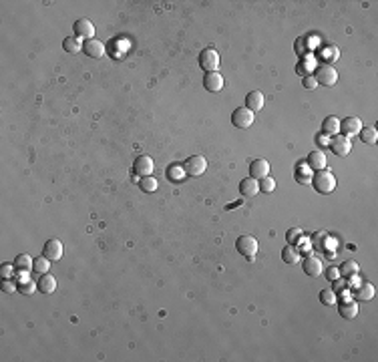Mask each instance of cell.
<instances>
[{"instance_id":"obj_30","label":"cell","mask_w":378,"mask_h":362,"mask_svg":"<svg viewBox=\"0 0 378 362\" xmlns=\"http://www.w3.org/2000/svg\"><path fill=\"white\" fill-rule=\"evenodd\" d=\"M185 177V169L181 165H169L167 167V179L169 181H183Z\"/></svg>"},{"instance_id":"obj_7","label":"cell","mask_w":378,"mask_h":362,"mask_svg":"<svg viewBox=\"0 0 378 362\" xmlns=\"http://www.w3.org/2000/svg\"><path fill=\"white\" fill-rule=\"evenodd\" d=\"M328 147H330V151L334 155H338V157H346L350 155V149H352V143H350L348 137L344 135H334L328 139Z\"/></svg>"},{"instance_id":"obj_9","label":"cell","mask_w":378,"mask_h":362,"mask_svg":"<svg viewBox=\"0 0 378 362\" xmlns=\"http://www.w3.org/2000/svg\"><path fill=\"white\" fill-rule=\"evenodd\" d=\"M360 129H362V121L358 117H346L342 123H340V133H342L344 137H348V139L358 135Z\"/></svg>"},{"instance_id":"obj_41","label":"cell","mask_w":378,"mask_h":362,"mask_svg":"<svg viewBox=\"0 0 378 362\" xmlns=\"http://www.w3.org/2000/svg\"><path fill=\"white\" fill-rule=\"evenodd\" d=\"M2 290H4V292H8V294H12V292H15V290H18V286L15 284V282H10V280H4V282H2Z\"/></svg>"},{"instance_id":"obj_32","label":"cell","mask_w":378,"mask_h":362,"mask_svg":"<svg viewBox=\"0 0 378 362\" xmlns=\"http://www.w3.org/2000/svg\"><path fill=\"white\" fill-rule=\"evenodd\" d=\"M320 302H322L324 306H334L336 302H338V296H336V292H334V290L326 288V290H322V292H320Z\"/></svg>"},{"instance_id":"obj_36","label":"cell","mask_w":378,"mask_h":362,"mask_svg":"<svg viewBox=\"0 0 378 362\" xmlns=\"http://www.w3.org/2000/svg\"><path fill=\"white\" fill-rule=\"evenodd\" d=\"M294 48H296V55H300V57H308V52H310V48H308V43H306V38H298L296 40V45H294Z\"/></svg>"},{"instance_id":"obj_34","label":"cell","mask_w":378,"mask_h":362,"mask_svg":"<svg viewBox=\"0 0 378 362\" xmlns=\"http://www.w3.org/2000/svg\"><path fill=\"white\" fill-rule=\"evenodd\" d=\"M304 237V232L300 230V227H292V230L286 234V241H288V246H296V244H300Z\"/></svg>"},{"instance_id":"obj_10","label":"cell","mask_w":378,"mask_h":362,"mask_svg":"<svg viewBox=\"0 0 378 362\" xmlns=\"http://www.w3.org/2000/svg\"><path fill=\"white\" fill-rule=\"evenodd\" d=\"M73 29H75V36H77V38L91 40V38L94 36V26H93V22H91L89 18H80V20H77Z\"/></svg>"},{"instance_id":"obj_35","label":"cell","mask_w":378,"mask_h":362,"mask_svg":"<svg viewBox=\"0 0 378 362\" xmlns=\"http://www.w3.org/2000/svg\"><path fill=\"white\" fill-rule=\"evenodd\" d=\"M320 57H322V61L326 63V64H332V61H336V59L340 57V52H338V48H336V47H328V48L322 50Z\"/></svg>"},{"instance_id":"obj_31","label":"cell","mask_w":378,"mask_h":362,"mask_svg":"<svg viewBox=\"0 0 378 362\" xmlns=\"http://www.w3.org/2000/svg\"><path fill=\"white\" fill-rule=\"evenodd\" d=\"M32 270L36 272V274H48V270H50V260L48 258H45V256H40V258H36L34 260V266H32Z\"/></svg>"},{"instance_id":"obj_3","label":"cell","mask_w":378,"mask_h":362,"mask_svg":"<svg viewBox=\"0 0 378 362\" xmlns=\"http://www.w3.org/2000/svg\"><path fill=\"white\" fill-rule=\"evenodd\" d=\"M236 246H237V252L241 253V256H246L248 260H253L255 253H258V248H260L258 239H255L253 236H239Z\"/></svg>"},{"instance_id":"obj_33","label":"cell","mask_w":378,"mask_h":362,"mask_svg":"<svg viewBox=\"0 0 378 362\" xmlns=\"http://www.w3.org/2000/svg\"><path fill=\"white\" fill-rule=\"evenodd\" d=\"M139 185H141V189H143V191H147V193H153V191L157 189V187H159L157 179H155V177H151V175L141 177V179H139Z\"/></svg>"},{"instance_id":"obj_11","label":"cell","mask_w":378,"mask_h":362,"mask_svg":"<svg viewBox=\"0 0 378 362\" xmlns=\"http://www.w3.org/2000/svg\"><path fill=\"white\" fill-rule=\"evenodd\" d=\"M264 93L262 91H250L248 95H246V109H250L252 113H258L264 109Z\"/></svg>"},{"instance_id":"obj_42","label":"cell","mask_w":378,"mask_h":362,"mask_svg":"<svg viewBox=\"0 0 378 362\" xmlns=\"http://www.w3.org/2000/svg\"><path fill=\"white\" fill-rule=\"evenodd\" d=\"M326 278H328L330 282H336V280L340 278V272L336 270V268H328V270H326Z\"/></svg>"},{"instance_id":"obj_27","label":"cell","mask_w":378,"mask_h":362,"mask_svg":"<svg viewBox=\"0 0 378 362\" xmlns=\"http://www.w3.org/2000/svg\"><path fill=\"white\" fill-rule=\"evenodd\" d=\"M63 48L66 52H71V55H77V52H80V48H83V45H80V38L69 36V38L63 40Z\"/></svg>"},{"instance_id":"obj_22","label":"cell","mask_w":378,"mask_h":362,"mask_svg":"<svg viewBox=\"0 0 378 362\" xmlns=\"http://www.w3.org/2000/svg\"><path fill=\"white\" fill-rule=\"evenodd\" d=\"M354 296H356V300H360V302H366V300H372L374 298V286L372 284H360L358 288H356V292H354Z\"/></svg>"},{"instance_id":"obj_4","label":"cell","mask_w":378,"mask_h":362,"mask_svg":"<svg viewBox=\"0 0 378 362\" xmlns=\"http://www.w3.org/2000/svg\"><path fill=\"white\" fill-rule=\"evenodd\" d=\"M183 169H185L187 175L199 177V175H204V173H205L207 161H205V157H201V155H191V157H187V161L183 163Z\"/></svg>"},{"instance_id":"obj_26","label":"cell","mask_w":378,"mask_h":362,"mask_svg":"<svg viewBox=\"0 0 378 362\" xmlns=\"http://www.w3.org/2000/svg\"><path fill=\"white\" fill-rule=\"evenodd\" d=\"M32 266H34V260L29 256V253H20V256H16V260H15V268L20 272H29Z\"/></svg>"},{"instance_id":"obj_43","label":"cell","mask_w":378,"mask_h":362,"mask_svg":"<svg viewBox=\"0 0 378 362\" xmlns=\"http://www.w3.org/2000/svg\"><path fill=\"white\" fill-rule=\"evenodd\" d=\"M318 141H320V143H322V145H328V137H324V135H322V137H320V139H318Z\"/></svg>"},{"instance_id":"obj_23","label":"cell","mask_w":378,"mask_h":362,"mask_svg":"<svg viewBox=\"0 0 378 362\" xmlns=\"http://www.w3.org/2000/svg\"><path fill=\"white\" fill-rule=\"evenodd\" d=\"M282 260L286 264H298L300 262V250L296 246H286L282 250Z\"/></svg>"},{"instance_id":"obj_38","label":"cell","mask_w":378,"mask_h":362,"mask_svg":"<svg viewBox=\"0 0 378 362\" xmlns=\"http://www.w3.org/2000/svg\"><path fill=\"white\" fill-rule=\"evenodd\" d=\"M276 189V181L272 179V177H264L262 181H260V191H264V193H272Z\"/></svg>"},{"instance_id":"obj_1","label":"cell","mask_w":378,"mask_h":362,"mask_svg":"<svg viewBox=\"0 0 378 362\" xmlns=\"http://www.w3.org/2000/svg\"><path fill=\"white\" fill-rule=\"evenodd\" d=\"M312 185L318 193L328 195L336 189V177L328 169H320V171H316V175H312Z\"/></svg>"},{"instance_id":"obj_5","label":"cell","mask_w":378,"mask_h":362,"mask_svg":"<svg viewBox=\"0 0 378 362\" xmlns=\"http://www.w3.org/2000/svg\"><path fill=\"white\" fill-rule=\"evenodd\" d=\"M199 66L205 73H213L220 66V52L215 48H204L199 52Z\"/></svg>"},{"instance_id":"obj_18","label":"cell","mask_w":378,"mask_h":362,"mask_svg":"<svg viewBox=\"0 0 378 362\" xmlns=\"http://www.w3.org/2000/svg\"><path fill=\"white\" fill-rule=\"evenodd\" d=\"M83 50L87 52L89 57H93V59H101V57H105V45L101 43V40H97V38L85 40Z\"/></svg>"},{"instance_id":"obj_28","label":"cell","mask_w":378,"mask_h":362,"mask_svg":"<svg viewBox=\"0 0 378 362\" xmlns=\"http://www.w3.org/2000/svg\"><path fill=\"white\" fill-rule=\"evenodd\" d=\"M358 270H360V268H358V264L356 262H344L342 266H340V278H352V276H358Z\"/></svg>"},{"instance_id":"obj_12","label":"cell","mask_w":378,"mask_h":362,"mask_svg":"<svg viewBox=\"0 0 378 362\" xmlns=\"http://www.w3.org/2000/svg\"><path fill=\"white\" fill-rule=\"evenodd\" d=\"M250 175L253 177V179H264V177H268L269 175V163L266 159H253L252 161V165H250Z\"/></svg>"},{"instance_id":"obj_39","label":"cell","mask_w":378,"mask_h":362,"mask_svg":"<svg viewBox=\"0 0 378 362\" xmlns=\"http://www.w3.org/2000/svg\"><path fill=\"white\" fill-rule=\"evenodd\" d=\"M15 270H16L15 266L2 264V266H0V278H2V280H12V276H15Z\"/></svg>"},{"instance_id":"obj_6","label":"cell","mask_w":378,"mask_h":362,"mask_svg":"<svg viewBox=\"0 0 378 362\" xmlns=\"http://www.w3.org/2000/svg\"><path fill=\"white\" fill-rule=\"evenodd\" d=\"M253 119H255V113H252L246 107H237V109L232 113V123L234 127L237 129H248L253 125Z\"/></svg>"},{"instance_id":"obj_16","label":"cell","mask_w":378,"mask_h":362,"mask_svg":"<svg viewBox=\"0 0 378 362\" xmlns=\"http://www.w3.org/2000/svg\"><path fill=\"white\" fill-rule=\"evenodd\" d=\"M260 191V181L258 179H253V177H246V179H241L239 183V193L241 197H255Z\"/></svg>"},{"instance_id":"obj_24","label":"cell","mask_w":378,"mask_h":362,"mask_svg":"<svg viewBox=\"0 0 378 362\" xmlns=\"http://www.w3.org/2000/svg\"><path fill=\"white\" fill-rule=\"evenodd\" d=\"M296 181L298 183H312V169L306 163H298L296 167Z\"/></svg>"},{"instance_id":"obj_37","label":"cell","mask_w":378,"mask_h":362,"mask_svg":"<svg viewBox=\"0 0 378 362\" xmlns=\"http://www.w3.org/2000/svg\"><path fill=\"white\" fill-rule=\"evenodd\" d=\"M36 288H38V286L34 284V282H31V280L20 282V284H18V292H20V294H24V296H31V294H32Z\"/></svg>"},{"instance_id":"obj_8","label":"cell","mask_w":378,"mask_h":362,"mask_svg":"<svg viewBox=\"0 0 378 362\" xmlns=\"http://www.w3.org/2000/svg\"><path fill=\"white\" fill-rule=\"evenodd\" d=\"M153 159L149 155H139L137 159H135V165H133V173L137 177H147V175H151L153 173Z\"/></svg>"},{"instance_id":"obj_17","label":"cell","mask_w":378,"mask_h":362,"mask_svg":"<svg viewBox=\"0 0 378 362\" xmlns=\"http://www.w3.org/2000/svg\"><path fill=\"white\" fill-rule=\"evenodd\" d=\"M204 85L207 91L211 93H220L223 89V77L218 73V71H213V73H205L204 77Z\"/></svg>"},{"instance_id":"obj_2","label":"cell","mask_w":378,"mask_h":362,"mask_svg":"<svg viewBox=\"0 0 378 362\" xmlns=\"http://www.w3.org/2000/svg\"><path fill=\"white\" fill-rule=\"evenodd\" d=\"M314 79H316L318 85L334 87L336 83H338V73H336V69L332 64L320 63V64H316V69H314Z\"/></svg>"},{"instance_id":"obj_40","label":"cell","mask_w":378,"mask_h":362,"mask_svg":"<svg viewBox=\"0 0 378 362\" xmlns=\"http://www.w3.org/2000/svg\"><path fill=\"white\" fill-rule=\"evenodd\" d=\"M304 87H306L308 91H312V89H316V87H318V83H316V79H314V77H310V75H308V77H304Z\"/></svg>"},{"instance_id":"obj_14","label":"cell","mask_w":378,"mask_h":362,"mask_svg":"<svg viewBox=\"0 0 378 362\" xmlns=\"http://www.w3.org/2000/svg\"><path fill=\"white\" fill-rule=\"evenodd\" d=\"M302 268H304L306 276H310V278H318L322 274V262L316 256H306L302 262Z\"/></svg>"},{"instance_id":"obj_29","label":"cell","mask_w":378,"mask_h":362,"mask_svg":"<svg viewBox=\"0 0 378 362\" xmlns=\"http://www.w3.org/2000/svg\"><path fill=\"white\" fill-rule=\"evenodd\" d=\"M360 141L362 143H366V145H374L376 143V139H378V133H376V129L374 127H366V129H360Z\"/></svg>"},{"instance_id":"obj_15","label":"cell","mask_w":378,"mask_h":362,"mask_svg":"<svg viewBox=\"0 0 378 362\" xmlns=\"http://www.w3.org/2000/svg\"><path fill=\"white\" fill-rule=\"evenodd\" d=\"M306 165H308L310 169H312V171L326 169V155H324V151H322V149H314L312 153L308 155Z\"/></svg>"},{"instance_id":"obj_21","label":"cell","mask_w":378,"mask_h":362,"mask_svg":"<svg viewBox=\"0 0 378 362\" xmlns=\"http://www.w3.org/2000/svg\"><path fill=\"white\" fill-rule=\"evenodd\" d=\"M36 286H38V290L43 292V294H52V292L57 290V280L52 278L50 274H43V276L38 278Z\"/></svg>"},{"instance_id":"obj_20","label":"cell","mask_w":378,"mask_h":362,"mask_svg":"<svg viewBox=\"0 0 378 362\" xmlns=\"http://www.w3.org/2000/svg\"><path fill=\"white\" fill-rule=\"evenodd\" d=\"M340 316L344 318V320H352V318H356L358 316V306H356V302H352V300H342L340 302Z\"/></svg>"},{"instance_id":"obj_13","label":"cell","mask_w":378,"mask_h":362,"mask_svg":"<svg viewBox=\"0 0 378 362\" xmlns=\"http://www.w3.org/2000/svg\"><path fill=\"white\" fill-rule=\"evenodd\" d=\"M43 256L48 258L50 262H57L63 258V244L59 239H48L45 244V250H43Z\"/></svg>"},{"instance_id":"obj_19","label":"cell","mask_w":378,"mask_h":362,"mask_svg":"<svg viewBox=\"0 0 378 362\" xmlns=\"http://www.w3.org/2000/svg\"><path fill=\"white\" fill-rule=\"evenodd\" d=\"M338 133H340V121L334 115H330L322 121V135L324 137H334V135H338Z\"/></svg>"},{"instance_id":"obj_25","label":"cell","mask_w":378,"mask_h":362,"mask_svg":"<svg viewBox=\"0 0 378 362\" xmlns=\"http://www.w3.org/2000/svg\"><path fill=\"white\" fill-rule=\"evenodd\" d=\"M314 69H316L314 59H312V57H304V61H300L298 66H296V73H298L300 77H308Z\"/></svg>"}]
</instances>
